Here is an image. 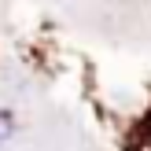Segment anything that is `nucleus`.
Here are the masks:
<instances>
[{
  "instance_id": "nucleus-1",
  "label": "nucleus",
  "mask_w": 151,
  "mask_h": 151,
  "mask_svg": "<svg viewBox=\"0 0 151 151\" xmlns=\"http://www.w3.org/2000/svg\"><path fill=\"white\" fill-rule=\"evenodd\" d=\"M11 125H15V122H11V114H7V111H0V144L11 137Z\"/></svg>"
}]
</instances>
